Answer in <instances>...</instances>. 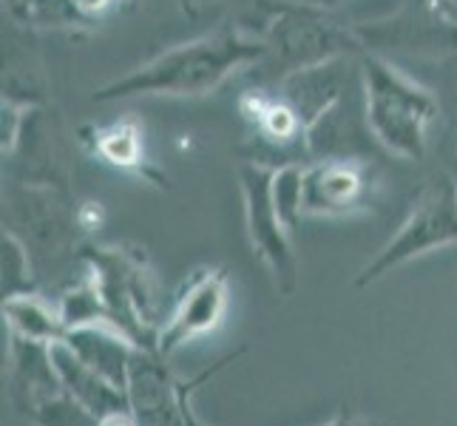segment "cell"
<instances>
[{
  "label": "cell",
  "instance_id": "cell-1",
  "mask_svg": "<svg viewBox=\"0 0 457 426\" xmlns=\"http://www.w3.org/2000/svg\"><path fill=\"white\" fill-rule=\"evenodd\" d=\"M267 57L264 38H250L245 31L225 26L199 40L173 46L165 54L148 60L145 66L103 86L94 100L125 97H199L222 86L236 71L259 66Z\"/></svg>",
  "mask_w": 457,
  "mask_h": 426
},
{
  "label": "cell",
  "instance_id": "cell-2",
  "mask_svg": "<svg viewBox=\"0 0 457 426\" xmlns=\"http://www.w3.org/2000/svg\"><path fill=\"white\" fill-rule=\"evenodd\" d=\"M361 77L370 129L381 148L403 160H423L440 112L435 94L375 52L361 54Z\"/></svg>",
  "mask_w": 457,
  "mask_h": 426
},
{
  "label": "cell",
  "instance_id": "cell-3",
  "mask_svg": "<svg viewBox=\"0 0 457 426\" xmlns=\"http://www.w3.org/2000/svg\"><path fill=\"white\" fill-rule=\"evenodd\" d=\"M80 259L100 288L108 324L129 336L139 350L156 353L162 324H156V293L145 256L129 247H83Z\"/></svg>",
  "mask_w": 457,
  "mask_h": 426
},
{
  "label": "cell",
  "instance_id": "cell-4",
  "mask_svg": "<svg viewBox=\"0 0 457 426\" xmlns=\"http://www.w3.org/2000/svg\"><path fill=\"white\" fill-rule=\"evenodd\" d=\"M267 57L278 69V80L321 63L364 54L355 26H346L329 9L310 4H281L264 31Z\"/></svg>",
  "mask_w": 457,
  "mask_h": 426
},
{
  "label": "cell",
  "instance_id": "cell-5",
  "mask_svg": "<svg viewBox=\"0 0 457 426\" xmlns=\"http://www.w3.org/2000/svg\"><path fill=\"white\" fill-rule=\"evenodd\" d=\"M446 245H457V182L449 177L435 180L423 188L398 233L358 273L355 284L367 288V284L389 273L392 267H401Z\"/></svg>",
  "mask_w": 457,
  "mask_h": 426
},
{
  "label": "cell",
  "instance_id": "cell-6",
  "mask_svg": "<svg viewBox=\"0 0 457 426\" xmlns=\"http://www.w3.org/2000/svg\"><path fill=\"white\" fill-rule=\"evenodd\" d=\"M273 168L264 163H242L239 165V188L245 199V222L253 254L273 273L278 293L290 298L298 290V262L290 245V228L281 222L270 194Z\"/></svg>",
  "mask_w": 457,
  "mask_h": 426
},
{
  "label": "cell",
  "instance_id": "cell-7",
  "mask_svg": "<svg viewBox=\"0 0 457 426\" xmlns=\"http://www.w3.org/2000/svg\"><path fill=\"white\" fill-rule=\"evenodd\" d=\"M304 148L312 160H372L381 142L375 139L367 117L364 77L346 86L327 112L307 125Z\"/></svg>",
  "mask_w": 457,
  "mask_h": 426
},
{
  "label": "cell",
  "instance_id": "cell-8",
  "mask_svg": "<svg viewBox=\"0 0 457 426\" xmlns=\"http://www.w3.org/2000/svg\"><path fill=\"white\" fill-rule=\"evenodd\" d=\"M228 313V271L225 267H202L185 279L182 290L177 293L168 322L160 327L156 353L168 358L179 347L191 344L194 338L211 333L222 324Z\"/></svg>",
  "mask_w": 457,
  "mask_h": 426
},
{
  "label": "cell",
  "instance_id": "cell-9",
  "mask_svg": "<svg viewBox=\"0 0 457 426\" xmlns=\"http://www.w3.org/2000/svg\"><path fill=\"white\" fill-rule=\"evenodd\" d=\"M364 160H312L304 165V216H355L370 202Z\"/></svg>",
  "mask_w": 457,
  "mask_h": 426
},
{
  "label": "cell",
  "instance_id": "cell-10",
  "mask_svg": "<svg viewBox=\"0 0 457 426\" xmlns=\"http://www.w3.org/2000/svg\"><path fill=\"white\" fill-rule=\"evenodd\" d=\"M361 74V54L338 57L321 63V66H310L302 71H293L278 80V94L285 97L302 120L310 125L319 120L329 105H333L341 94L346 91L353 80Z\"/></svg>",
  "mask_w": 457,
  "mask_h": 426
},
{
  "label": "cell",
  "instance_id": "cell-11",
  "mask_svg": "<svg viewBox=\"0 0 457 426\" xmlns=\"http://www.w3.org/2000/svg\"><path fill=\"white\" fill-rule=\"evenodd\" d=\"M52 361H54V370H57L69 396L74 401H80L97 421L105 415H114V413H134L129 392H122L120 387L108 381L105 375L88 367L66 341L52 344Z\"/></svg>",
  "mask_w": 457,
  "mask_h": 426
},
{
  "label": "cell",
  "instance_id": "cell-12",
  "mask_svg": "<svg viewBox=\"0 0 457 426\" xmlns=\"http://www.w3.org/2000/svg\"><path fill=\"white\" fill-rule=\"evenodd\" d=\"M62 341H66L88 367L105 375L108 381L120 387L122 392H129L131 361H134V353L139 350L129 336H122L112 324H88V327L69 330Z\"/></svg>",
  "mask_w": 457,
  "mask_h": 426
},
{
  "label": "cell",
  "instance_id": "cell-13",
  "mask_svg": "<svg viewBox=\"0 0 457 426\" xmlns=\"http://www.w3.org/2000/svg\"><path fill=\"white\" fill-rule=\"evenodd\" d=\"M242 114L256 125L259 137L276 148H290L295 142H304L307 122L281 94H267L262 88L247 91L242 97Z\"/></svg>",
  "mask_w": 457,
  "mask_h": 426
},
{
  "label": "cell",
  "instance_id": "cell-14",
  "mask_svg": "<svg viewBox=\"0 0 457 426\" xmlns=\"http://www.w3.org/2000/svg\"><path fill=\"white\" fill-rule=\"evenodd\" d=\"M4 319L12 336L29 341L54 344L66 338V327L60 322V310H52L37 293H23L4 298Z\"/></svg>",
  "mask_w": 457,
  "mask_h": 426
},
{
  "label": "cell",
  "instance_id": "cell-15",
  "mask_svg": "<svg viewBox=\"0 0 457 426\" xmlns=\"http://www.w3.org/2000/svg\"><path fill=\"white\" fill-rule=\"evenodd\" d=\"M57 310H60V322L66 327V333L77 327H88V324H108L103 296H100V288L91 273L60 298Z\"/></svg>",
  "mask_w": 457,
  "mask_h": 426
},
{
  "label": "cell",
  "instance_id": "cell-16",
  "mask_svg": "<svg viewBox=\"0 0 457 426\" xmlns=\"http://www.w3.org/2000/svg\"><path fill=\"white\" fill-rule=\"evenodd\" d=\"M94 151H97L105 163H112L117 168H139L143 165V137L134 122L122 120L112 122L94 134Z\"/></svg>",
  "mask_w": 457,
  "mask_h": 426
},
{
  "label": "cell",
  "instance_id": "cell-17",
  "mask_svg": "<svg viewBox=\"0 0 457 426\" xmlns=\"http://www.w3.org/2000/svg\"><path fill=\"white\" fill-rule=\"evenodd\" d=\"M270 194H273V205L281 216V222L293 233L304 216V165L285 163L273 168Z\"/></svg>",
  "mask_w": 457,
  "mask_h": 426
},
{
  "label": "cell",
  "instance_id": "cell-18",
  "mask_svg": "<svg viewBox=\"0 0 457 426\" xmlns=\"http://www.w3.org/2000/svg\"><path fill=\"white\" fill-rule=\"evenodd\" d=\"M23 413L37 426H100L88 409L74 401L66 389L54 392V396H43L35 404H29Z\"/></svg>",
  "mask_w": 457,
  "mask_h": 426
},
{
  "label": "cell",
  "instance_id": "cell-19",
  "mask_svg": "<svg viewBox=\"0 0 457 426\" xmlns=\"http://www.w3.org/2000/svg\"><path fill=\"white\" fill-rule=\"evenodd\" d=\"M242 355V350H236L233 355H225L222 361H216V364L208 370V372H199L196 378H191V381H179V409H182V418H185V426H204L199 418H196V413H194V406H191V396H194V389L196 387H202L204 381H211V378L219 372V370H225L233 358H239ZM329 426H384V423H378V421H370V418H364V415H355L353 409H346V406H341L338 409V415L333 418V423Z\"/></svg>",
  "mask_w": 457,
  "mask_h": 426
},
{
  "label": "cell",
  "instance_id": "cell-20",
  "mask_svg": "<svg viewBox=\"0 0 457 426\" xmlns=\"http://www.w3.org/2000/svg\"><path fill=\"white\" fill-rule=\"evenodd\" d=\"M4 298L35 293V276H31V256L26 245L12 230L4 233Z\"/></svg>",
  "mask_w": 457,
  "mask_h": 426
},
{
  "label": "cell",
  "instance_id": "cell-21",
  "mask_svg": "<svg viewBox=\"0 0 457 426\" xmlns=\"http://www.w3.org/2000/svg\"><path fill=\"white\" fill-rule=\"evenodd\" d=\"M21 23L43 26V29H69V26H80L91 21L77 9L74 0H29Z\"/></svg>",
  "mask_w": 457,
  "mask_h": 426
},
{
  "label": "cell",
  "instance_id": "cell-22",
  "mask_svg": "<svg viewBox=\"0 0 457 426\" xmlns=\"http://www.w3.org/2000/svg\"><path fill=\"white\" fill-rule=\"evenodd\" d=\"M26 114H29V108L21 103L4 100V105H0V148H4V156H9L14 146H18L23 125H26Z\"/></svg>",
  "mask_w": 457,
  "mask_h": 426
},
{
  "label": "cell",
  "instance_id": "cell-23",
  "mask_svg": "<svg viewBox=\"0 0 457 426\" xmlns=\"http://www.w3.org/2000/svg\"><path fill=\"white\" fill-rule=\"evenodd\" d=\"M77 4V9H80L88 21H97V18H103L105 12H112L120 0H74Z\"/></svg>",
  "mask_w": 457,
  "mask_h": 426
},
{
  "label": "cell",
  "instance_id": "cell-24",
  "mask_svg": "<svg viewBox=\"0 0 457 426\" xmlns=\"http://www.w3.org/2000/svg\"><path fill=\"white\" fill-rule=\"evenodd\" d=\"M437 18H444L446 23L457 26V0H427Z\"/></svg>",
  "mask_w": 457,
  "mask_h": 426
},
{
  "label": "cell",
  "instance_id": "cell-25",
  "mask_svg": "<svg viewBox=\"0 0 457 426\" xmlns=\"http://www.w3.org/2000/svg\"><path fill=\"white\" fill-rule=\"evenodd\" d=\"M100 426H139V421L134 413H114V415L100 418Z\"/></svg>",
  "mask_w": 457,
  "mask_h": 426
},
{
  "label": "cell",
  "instance_id": "cell-26",
  "mask_svg": "<svg viewBox=\"0 0 457 426\" xmlns=\"http://www.w3.org/2000/svg\"><path fill=\"white\" fill-rule=\"evenodd\" d=\"M302 4H310V6H321V9L336 12L338 6H344V4H346V0H302Z\"/></svg>",
  "mask_w": 457,
  "mask_h": 426
},
{
  "label": "cell",
  "instance_id": "cell-27",
  "mask_svg": "<svg viewBox=\"0 0 457 426\" xmlns=\"http://www.w3.org/2000/svg\"><path fill=\"white\" fill-rule=\"evenodd\" d=\"M278 4H302V0H278Z\"/></svg>",
  "mask_w": 457,
  "mask_h": 426
}]
</instances>
